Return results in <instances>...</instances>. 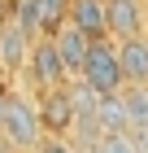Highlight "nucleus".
Returning <instances> with one entry per match:
<instances>
[{
    "label": "nucleus",
    "instance_id": "14",
    "mask_svg": "<svg viewBox=\"0 0 148 153\" xmlns=\"http://www.w3.org/2000/svg\"><path fill=\"white\" fill-rule=\"evenodd\" d=\"M9 22H18L26 35H39V9H35V0H18V4H13V18H9Z\"/></svg>",
    "mask_w": 148,
    "mask_h": 153
},
{
    "label": "nucleus",
    "instance_id": "6",
    "mask_svg": "<svg viewBox=\"0 0 148 153\" xmlns=\"http://www.w3.org/2000/svg\"><path fill=\"white\" fill-rule=\"evenodd\" d=\"M113 44H118V70H122V83H148V35L113 39Z\"/></svg>",
    "mask_w": 148,
    "mask_h": 153
},
{
    "label": "nucleus",
    "instance_id": "16",
    "mask_svg": "<svg viewBox=\"0 0 148 153\" xmlns=\"http://www.w3.org/2000/svg\"><path fill=\"white\" fill-rule=\"evenodd\" d=\"M31 153H74V144H70L66 136H44V140L35 144Z\"/></svg>",
    "mask_w": 148,
    "mask_h": 153
},
{
    "label": "nucleus",
    "instance_id": "4",
    "mask_svg": "<svg viewBox=\"0 0 148 153\" xmlns=\"http://www.w3.org/2000/svg\"><path fill=\"white\" fill-rule=\"evenodd\" d=\"M105 35L109 39L144 35V0H105Z\"/></svg>",
    "mask_w": 148,
    "mask_h": 153
},
{
    "label": "nucleus",
    "instance_id": "17",
    "mask_svg": "<svg viewBox=\"0 0 148 153\" xmlns=\"http://www.w3.org/2000/svg\"><path fill=\"white\" fill-rule=\"evenodd\" d=\"M74 153H100V149H96V144H83V149H74Z\"/></svg>",
    "mask_w": 148,
    "mask_h": 153
},
{
    "label": "nucleus",
    "instance_id": "18",
    "mask_svg": "<svg viewBox=\"0 0 148 153\" xmlns=\"http://www.w3.org/2000/svg\"><path fill=\"white\" fill-rule=\"evenodd\" d=\"M0 153H13V149H9V140H4V136H0Z\"/></svg>",
    "mask_w": 148,
    "mask_h": 153
},
{
    "label": "nucleus",
    "instance_id": "20",
    "mask_svg": "<svg viewBox=\"0 0 148 153\" xmlns=\"http://www.w3.org/2000/svg\"><path fill=\"white\" fill-rule=\"evenodd\" d=\"M4 96H9V92H4V88H0V114H4Z\"/></svg>",
    "mask_w": 148,
    "mask_h": 153
},
{
    "label": "nucleus",
    "instance_id": "12",
    "mask_svg": "<svg viewBox=\"0 0 148 153\" xmlns=\"http://www.w3.org/2000/svg\"><path fill=\"white\" fill-rule=\"evenodd\" d=\"M35 9H39V35H52L57 26H66L70 0H35Z\"/></svg>",
    "mask_w": 148,
    "mask_h": 153
},
{
    "label": "nucleus",
    "instance_id": "15",
    "mask_svg": "<svg viewBox=\"0 0 148 153\" xmlns=\"http://www.w3.org/2000/svg\"><path fill=\"white\" fill-rule=\"evenodd\" d=\"M96 149H100V153H135V144H131L126 131H113V136H100Z\"/></svg>",
    "mask_w": 148,
    "mask_h": 153
},
{
    "label": "nucleus",
    "instance_id": "13",
    "mask_svg": "<svg viewBox=\"0 0 148 153\" xmlns=\"http://www.w3.org/2000/svg\"><path fill=\"white\" fill-rule=\"evenodd\" d=\"M66 96H70V109H74V114H91V109H96V101H100V92H96V88H87L79 74L66 83Z\"/></svg>",
    "mask_w": 148,
    "mask_h": 153
},
{
    "label": "nucleus",
    "instance_id": "9",
    "mask_svg": "<svg viewBox=\"0 0 148 153\" xmlns=\"http://www.w3.org/2000/svg\"><path fill=\"white\" fill-rule=\"evenodd\" d=\"M66 22L74 26V31H83L87 39L105 35V0H70Z\"/></svg>",
    "mask_w": 148,
    "mask_h": 153
},
{
    "label": "nucleus",
    "instance_id": "5",
    "mask_svg": "<svg viewBox=\"0 0 148 153\" xmlns=\"http://www.w3.org/2000/svg\"><path fill=\"white\" fill-rule=\"evenodd\" d=\"M35 114H39V127H44V136H66V131H70V123H74V109H70L66 83H61V88H44V96L35 101Z\"/></svg>",
    "mask_w": 148,
    "mask_h": 153
},
{
    "label": "nucleus",
    "instance_id": "1",
    "mask_svg": "<svg viewBox=\"0 0 148 153\" xmlns=\"http://www.w3.org/2000/svg\"><path fill=\"white\" fill-rule=\"evenodd\" d=\"M0 136L9 140V149H13V153H31L35 144L44 140V127H39V114H35V101H31V96H18V92L4 96Z\"/></svg>",
    "mask_w": 148,
    "mask_h": 153
},
{
    "label": "nucleus",
    "instance_id": "7",
    "mask_svg": "<svg viewBox=\"0 0 148 153\" xmlns=\"http://www.w3.org/2000/svg\"><path fill=\"white\" fill-rule=\"evenodd\" d=\"M31 39L18 22H0V70L4 74H18L26 66V53H31Z\"/></svg>",
    "mask_w": 148,
    "mask_h": 153
},
{
    "label": "nucleus",
    "instance_id": "8",
    "mask_svg": "<svg viewBox=\"0 0 148 153\" xmlns=\"http://www.w3.org/2000/svg\"><path fill=\"white\" fill-rule=\"evenodd\" d=\"M87 44H91V39L83 35V31H74L70 22L52 31V48H57V57H61V66H66V74H70V79L79 74L83 57H87Z\"/></svg>",
    "mask_w": 148,
    "mask_h": 153
},
{
    "label": "nucleus",
    "instance_id": "2",
    "mask_svg": "<svg viewBox=\"0 0 148 153\" xmlns=\"http://www.w3.org/2000/svg\"><path fill=\"white\" fill-rule=\"evenodd\" d=\"M79 79L87 83V88H96V92H118L122 88V70H118V44L109 35H96L87 44V57H83L79 66Z\"/></svg>",
    "mask_w": 148,
    "mask_h": 153
},
{
    "label": "nucleus",
    "instance_id": "3",
    "mask_svg": "<svg viewBox=\"0 0 148 153\" xmlns=\"http://www.w3.org/2000/svg\"><path fill=\"white\" fill-rule=\"evenodd\" d=\"M26 70H31V79L39 83V88H61V83L70 79V74H66V66H61V57H57V48H52V35L31 39Z\"/></svg>",
    "mask_w": 148,
    "mask_h": 153
},
{
    "label": "nucleus",
    "instance_id": "19",
    "mask_svg": "<svg viewBox=\"0 0 148 153\" xmlns=\"http://www.w3.org/2000/svg\"><path fill=\"white\" fill-rule=\"evenodd\" d=\"M144 35H148V0H144Z\"/></svg>",
    "mask_w": 148,
    "mask_h": 153
},
{
    "label": "nucleus",
    "instance_id": "11",
    "mask_svg": "<svg viewBox=\"0 0 148 153\" xmlns=\"http://www.w3.org/2000/svg\"><path fill=\"white\" fill-rule=\"evenodd\" d=\"M91 118H96V127H100V136H113V131H126V109H122V96H118V92H105L100 101H96V109H91Z\"/></svg>",
    "mask_w": 148,
    "mask_h": 153
},
{
    "label": "nucleus",
    "instance_id": "10",
    "mask_svg": "<svg viewBox=\"0 0 148 153\" xmlns=\"http://www.w3.org/2000/svg\"><path fill=\"white\" fill-rule=\"evenodd\" d=\"M118 96H122V109H126V131L148 127V83H122Z\"/></svg>",
    "mask_w": 148,
    "mask_h": 153
}]
</instances>
